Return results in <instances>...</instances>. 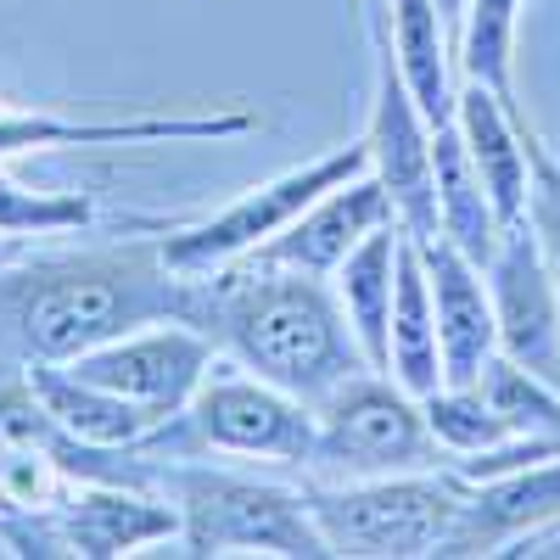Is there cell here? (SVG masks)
<instances>
[{
  "label": "cell",
  "instance_id": "484cf974",
  "mask_svg": "<svg viewBox=\"0 0 560 560\" xmlns=\"http://www.w3.org/2000/svg\"><path fill=\"white\" fill-rule=\"evenodd\" d=\"M527 158H533V185H527V219L538 230V242L560 275V158L527 129Z\"/></svg>",
  "mask_w": 560,
  "mask_h": 560
},
{
  "label": "cell",
  "instance_id": "6da1fadb",
  "mask_svg": "<svg viewBox=\"0 0 560 560\" xmlns=\"http://www.w3.org/2000/svg\"><path fill=\"white\" fill-rule=\"evenodd\" d=\"M185 325L224 348L242 370L287 387L303 404H325L337 387L364 376L370 359L325 275L280 269L258 258L185 275Z\"/></svg>",
  "mask_w": 560,
  "mask_h": 560
},
{
  "label": "cell",
  "instance_id": "7c38bea8",
  "mask_svg": "<svg viewBox=\"0 0 560 560\" xmlns=\"http://www.w3.org/2000/svg\"><path fill=\"white\" fill-rule=\"evenodd\" d=\"M258 129L253 113H135V118H62V113H0V158L45 147H147V140H230Z\"/></svg>",
  "mask_w": 560,
  "mask_h": 560
},
{
  "label": "cell",
  "instance_id": "3957f363",
  "mask_svg": "<svg viewBox=\"0 0 560 560\" xmlns=\"http://www.w3.org/2000/svg\"><path fill=\"white\" fill-rule=\"evenodd\" d=\"M319 438L314 404L292 398L287 387H275L236 359L202 376L197 398L179 415H168L158 432L135 443V454L147 459H197V454H247V459H275V465H308Z\"/></svg>",
  "mask_w": 560,
  "mask_h": 560
},
{
  "label": "cell",
  "instance_id": "ba28073f",
  "mask_svg": "<svg viewBox=\"0 0 560 560\" xmlns=\"http://www.w3.org/2000/svg\"><path fill=\"white\" fill-rule=\"evenodd\" d=\"M370 174L387 185V197L398 208V224L415 242L443 236V213H438V163H432V124L409 96V84L398 73L393 39L376 34V96H370Z\"/></svg>",
  "mask_w": 560,
  "mask_h": 560
},
{
  "label": "cell",
  "instance_id": "5bb4252c",
  "mask_svg": "<svg viewBox=\"0 0 560 560\" xmlns=\"http://www.w3.org/2000/svg\"><path fill=\"white\" fill-rule=\"evenodd\" d=\"M560 522V454L504 471L488 482H471L459 522L443 544V555H499L510 544H527L533 533Z\"/></svg>",
  "mask_w": 560,
  "mask_h": 560
},
{
  "label": "cell",
  "instance_id": "9c48e42d",
  "mask_svg": "<svg viewBox=\"0 0 560 560\" xmlns=\"http://www.w3.org/2000/svg\"><path fill=\"white\" fill-rule=\"evenodd\" d=\"M482 280L499 319V353L560 387V275L527 213L499 230V247L482 264Z\"/></svg>",
  "mask_w": 560,
  "mask_h": 560
},
{
  "label": "cell",
  "instance_id": "cb8c5ba5",
  "mask_svg": "<svg viewBox=\"0 0 560 560\" xmlns=\"http://www.w3.org/2000/svg\"><path fill=\"white\" fill-rule=\"evenodd\" d=\"M427 404V420H432V432L438 443L459 459V454H482V448H504V443H516L510 438V427L493 415V404L477 393V387H438L420 398Z\"/></svg>",
  "mask_w": 560,
  "mask_h": 560
},
{
  "label": "cell",
  "instance_id": "d6986e66",
  "mask_svg": "<svg viewBox=\"0 0 560 560\" xmlns=\"http://www.w3.org/2000/svg\"><path fill=\"white\" fill-rule=\"evenodd\" d=\"M23 370H28L34 393L45 398V409L57 415V427H62L68 438H79V443L135 448L147 432L163 427V415H152V409H140V404H129V398L96 387V382L73 376L68 364H23Z\"/></svg>",
  "mask_w": 560,
  "mask_h": 560
},
{
  "label": "cell",
  "instance_id": "7402d4cb",
  "mask_svg": "<svg viewBox=\"0 0 560 560\" xmlns=\"http://www.w3.org/2000/svg\"><path fill=\"white\" fill-rule=\"evenodd\" d=\"M527 0H465V28H459V73L471 84H488L493 96L516 107V12Z\"/></svg>",
  "mask_w": 560,
  "mask_h": 560
},
{
  "label": "cell",
  "instance_id": "4316f807",
  "mask_svg": "<svg viewBox=\"0 0 560 560\" xmlns=\"http://www.w3.org/2000/svg\"><path fill=\"white\" fill-rule=\"evenodd\" d=\"M438 12H443V23H448V34H454V45H459V28H465V0H438Z\"/></svg>",
  "mask_w": 560,
  "mask_h": 560
},
{
  "label": "cell",
  "instance_id": "83f0119b",
  "mask_svg": "<svg viewBox=\"0 0 560 560\" xmlns=\"http://www.w3.org/2000/svg\"><path fill=\"white\" fill-rule=\"evenodd\" d=\"M370 7V34H387V0H364Z\"/></svg>",
  "mask_w": 560,
  "mask_h": 560
},
{
  "label": "cell",
  "instance_id": "44dd1931",
  "mask_svg": "<svg viewBox=\"0 0 560 560\" xmlns=\"http://www.w3.org/2000/svg\"><path fill=\"white\" fill-rule=\"evenodd\" d=\"M432 163H438V213H443V236L471 258L477 269L493 258L499 247V213H493V197L471 163V147L459 135V118L454 124H438L432 129Z\"/></svg>",
  "mask_w": 560,
  "mask_h": 560
},
{
  "label": "cell",
  "instance_id": "30bf717a",
  "mask_svg": "<svg viewBox=\"0 0 560 560\" xmlns=\"http://www.w3.org/2000/svg\"><path fill=\"white\" fill-rule=\"evenodd\" d=\"M213 353L219 348L197 331V325L158 319L152 331H129V337H113L102 348L68 359V370L168 420V415H179L185 404L197 398L202 376L213 370Z\"/></svg>",
  "mask_w": 560,
  "mask_h": 560
},
{
  "label": "cell",
  "instance_id": "2e32d148",
  "mask_svg": "<svg viewBox=\"0 0 560 560\" xmlns=\"http://www.w3.org/2000/svg\"><path fill=\"white\" fill-rule=\"evenodd\" d=\"M459 135L471 147V163L493 197L499 224H516L527 213V185H533V158H527V118L522 107H510L493 96L488 84H459Z\"/></svg>",
  "mask_w": 560,
  "mask_h": 560
},
{
  "label": "cell",
  "instance_id": "ac0fdd59",
  "mask_svg": "<svg viewBox=\"0 0 560 560\" xmlns=\"http://www.w3.org/2000/svg\"><path fill=\"white\" fill-rule=\"evenodd\" d=\"M398 247H404V224H382L337 264L331 287H337V303L353 325V337L370 359V370L387 376V331H393V287H398Z\"/></svg>",
  "mask_w": 560,
  "mask_h": 560
},
{
  "label": "cell",
  "instance_id": "603a6c76",
  "mask_svg": "<svg viewBox=\"0 0 560 560\" xmlns=\"http://www.w3.org/2000/svg\"><path fill=\"white\" fill-rule=\"evenodd\" d=\"M471 387L493 404V415L510 427V438H560V387L533 376L510 353H493Z\"/></svg>",
  "mask_w": 560,
  "mask_h": 560
},
{
  "label": "cell",
  "instance_id": "5b68a950",
  "mask_svg": "<svg viewBox=\"0 0 560 560\" xmlns=\"http://www.w3.org/2000/svg\"><path fill=\"white\" fill-rule=\"evenodd\" d=\"M308 510L331 544V555H443L471 482L454 465L443 471H404L370 482H325L303 488Z\"/></svg>",
  "mask_w": 560,
  "mask_h": 560
},
{
  "label": "cell",
  "instance_id": "e0dca14e",
  "mask_svg": "<svg viewBox=\"0 0 560 560\" xmlns=\"http://www.w3.org/2000/svg\"><path fill=\"white\" fill-rule=\"evenodd\" d=\"M387 376L427 398L443 387V342H438V303H432V275L420 258L415 236L404 230L398 247V287H393V331H387Z\"/></svg>",
  "mask_w": 560,
  "mask_h": 560
},
{
  "label": "cell",
  "instance_id": "ffe728a7",
  "mask_svg": "<svg viewBox=\"0 0 560 560\" xmlns=\"http://www.w3.org/2000/svg\"><path fill=\"white\" fill-rule=\"evenodd\" d=\"M393 12V57L409 84V96L420 102L427 124H454L459 113V90H454V34L438 12V0H387Z\"/></svg>",
  "mask_w": 560,
  "mask_h": 560
},
{
  "label": "cell",
  "instance_id": "7a4b0ae2",
  "mask_svg": "<svg viewBox=\"0 0 560 560\" xmlns=\"http://www.w3.org/2000/svg\"><path fill=\"white\" fill-rule=\"evenodd\" d=\"M185 314V275L158 242L0 269V364H68L140 325Z\"/></svg>",
  "mask_w": 560,
  "mask_h": 560
},
{
  "label": "cell",
  "instance_id": "52a82bcc",
  "mask_svg": "<svg viewBox=\"0 0 560 560\" xmlns=\"http://www.w3.org/2000/svg\"><path fill=\"white\" fill-rule=\"evenodd\" d=\"M364 168H370L364 140L359 147H337L325 158H308V163L253 185V191H242L236 202H224V208H213V213H202L191 224H163L158 253H163V264L174 275H208L219 264H236V258L258 253L264 242H275L298 213H308L325 191H337L342 179H353Z\"/></svg>",
  "mask_w": 560,
  "mask_h": 560
},
{
  "label": "cell",
  "instance_id": "277c9868",
  "mask_svg": "<svg viewBox=\"0 0 560 560\" xmlns=\"http://www.w3.org/2000/svg\"><path fill=\"white\" fill-rule=\"evenodd\" d=\"M158 488L179 510L185 555H287V560L331 555L308 510V493L219 471V465H185V459L163 465Z\"/></svg>",
  "mask_w": 560,
  "mask_h": 560
},
{
  "label": "cell",
  "instance_id": "d4e9b609",
  "mask_svg": "<svg viewBox=\"0 0 560 560\" xmlns=\"http://www.w3.org/2000/svg\"><path fill=\"white\" fill-rule=\"evenodd\" d=\"M96 224L90 197H57V191H23L18 179L0 174V236H62V230Z\"/></svg>",
  "mask_w": 560,
  "mask_h": 560
},
{
  "label": "cell",
  "instance_id": "8992f818",
  "mask_svg": "<svg viewBox=\"0 0 560 560\" xmlns=\"http://www.w3.org/2000/svg\"><path fill=\"white\" fill-rule=\"evenodd\" d=\"M319 438L308 471L325 482H370V477H404V471H443L454 454L438 443L427 404L404 393L382 370H364L348 387H337L319 409Z\"/></svg>",
  "mask_w": 560,
  "mask_h": 560
},
{
  "label": "cell",
  "instance_id": "9a60e30c",
  "mask_svg": "<svg viewBox=\"0 0 560 560\" xmlns=\"http://www.w3.org/2000/svg\"><path fill=\"white\" fill-rule=\"evenodd\" d=\"M68 555H135L147 544L179 538V510L174 499H158L152 488H118V482H79V493L62 499L57 510Z\"/></svg>",
  "mask_w": 560,
  "mask_h": 560
},
{
  "label": "cell",
  "instance_id": "8fae6325",
  "mask_svg": "<svg viewBox=\"0 0 560 560\" xmlns=\"http://www.w3.org/2000/svg\"><path fill=\"white\" fill-rule=\"evenodd\" d=\"M393 219H398V208H393V197H387V185L364 168V174L342 179L337 191H325L308 213H298L275 242H264V247L247 253V258L331 280L337 264L370 236V230H382V224H393Z\"/></svg>",
  "mask_w": 560,
  "mask_h": 560
},
{
  "label": "cell",
  "instance_id": "4fadbf2b",
  "mask_svg": "<svg viewBox=\"0 0 560 560\" xmlns=\"http://www.w3.org/2000/svg\"><path fill=\"white\" fill-rule=\"evenodd\" d=\"M432 275V303H438V342H443V387H471L488 359L499 353V319L482 269L465 258L448 236L415 242Z\"/></svg>",
  "mask_w": 560,
  "mask_h": 560
}]
</instances>
